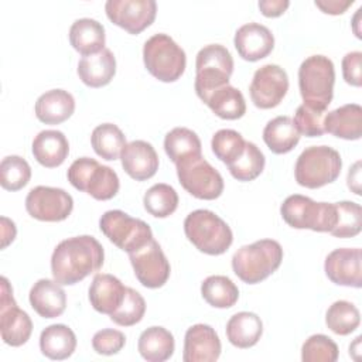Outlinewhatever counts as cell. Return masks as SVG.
<instances>
[{
    "label": "cell",
    "instance_id": "6da1fadb",
    "mask_svg": "<svg viewBox=\"0 0 362 362\" xmlns=\"http://www.w3.org/2000/svg\"><path fill=\"white\" fill-rule=\"evenodd\" d=\"M103 260V247L93 236L68 238L59 242L52 252V277L62 286H72L98 272Z\"/></svg>",
    "mask_w": 362,
    "mask_h": 362
},
{
    "label": "cell",
    "instance_id": "7a4b0ae2",
    "mask_svg": "<svg viewBox=\"0 0 362 362\" xmlns=\"http://www.w3.org/2000/svg\"><path fill=\"white\" fill-rule=\"evenodd\" d=\"M283 260L277 240L262 239L238 249L232 257L233 273L247 284H256L273 274Z\"/></svg>",
    "mask_w": 362,
    "mask_h": 362
},
{
    "label": "cell",
    "instance_id": "3957f363",
    "mask_svg": "<svg viewBox=\"0 0 362 362\" xmlns=\"http://www.w3.org/2000/svg\"><path fill=\"white\" fill-rule=\"evenodd\" d=\"M335 69L325 55H311L298 68V88L304 105L327 112L334 96Z\"/></svg>",
    "mask_w": 362,
    "mask_h": 362
},
{
    "label": "cell",
    "instance_id": "277c9868",
    "mask_svg": "<svg viewBox=\"0 0 362 362\" xmlns=\"http://www.w3.org/2000/svg\"><path fill=\"white\" fill-rule=\"evenodd\" d=\"M184 232L199 252L211 256L225 253L233 242L228 223L208 209H197L188 214L184 221Z\"/></svg>",
    "mask_w": 362,
    "mask_h": 362
},
{
    "label": "cell",
    "instance_id": "5b68a950",
    "mask_svg": "<svg viewBox=\"0 0 362 362\" xmlns=\"http://www.w3.org/2000/svg\"><path fill=\"white\" fill-rule=\"evenodd\" d=\"M342 160L337 150L328 146L307 147L297 158L294 175L298 185L321 188L334 182L341 174Z\"/></svg>",
    "mask_w": 362,
    "mask_h": 362
},
{
    "label": "cell",
    "instance_id": "8992f818",
    "mask_svg": "<svg viewBox=\"0 0 362 362\" xmlns=\"http://www.w3.org/2000/svg\"><path fill=\"white\" fill-rule=\"evenodd\" d=\"M143 61L147 71L161 82H175L185 71L184 49L167 34H154L143 45Z\"/></svg>",
    "mask_w": 362,
    "mask_h": 362
},
{
    "label": "cell",
    "instance_id": "52a82bcc",
    "mask_svg": "<svg viewBox=\"0 0 362 362\" xmlns=\"http://www.w3.org/2000/svg\"><path fill=\"white\" fill-rule=\"evenodd\" d=\"M195 92L204 102L215 89L229 85L233 72V58L221 44H209L201 48L195 59Z\"/></svg>",
    "mask_w": 362,
    "mask_h": 362
},
{
    "label": "cell",
    "instance_id": "ba28073f",
    "mask_svg": "<svg viewBox=\"0 0 362 362\" xmlns=\"http://www.w3.org/2000/svg\"><path fill=\"white\" fill-rule=\"evenodd\" d=\"M66 175L74 188L89 194L98 201L113 198L120 188L117 174L90 157L76 158L68 168Z\"/></svg>",
    "mask_w": 362,
    "mask_h": 362
},
{
    "label": "cell",
    "instance_id": "9c48e42d",
    "mask_svg": "<svg viewBox=\"0 0 362 362\" xmlns=\"http://www.w3.org/2000/svg\"><path fill=\"white\" fill-rule=\"evenodd\" d=\"M280 214L287 225L296 229H311L314 232H328L335 225V205L329 202H315L308 197L294 194L284 199Z\"/></svg>",
    "mask_w": 362,
    "mask_h": 362
},
{
    "label": "cell",
    "instance_id": "30bf717a",
    "mask_svg": "<svg viewBox=\"0 0 362 362\" xmlns=\"http://www.w3.org/2000/svg\"><path fill=\"white\" fill-rule=\"evenodd\" d=\"M102 233L119 249L132 253L153 239L148 223L120 209L106 211L99 219Z\"/></svg>",
    "mask_w": 362,
    "mask_h": 362
},
{
    "label": "cell",
    "instance_id": "8fae6325",
    "mask_svg": "<svg viewBox=\"0 0 362 362\" xmlns=\"http://www.w3.org/2000/svg\"><path fill=\"white\" fill-rule=\"evenodd\" d=\"M182 188L198 199H216L223 191V178L205 158L197 157L175 164Z\"/></svg>",
    "mask_w": 362,
    "mask_h": 362
},
{
    "label": "cell",
    "instance_id": "7c38bea8",
    "mask_svg": "<svg viewBox=\"0 0 362 362\" xmlns=\"http://www.w3.org/2000/svg\"><path fill=\"white\" fill-rule=\"evenodd\" d=\"M25 209L34 219L59 222L71 215L74 209V199L62 188L38 185L27 194Z\"/></svg>",
    "mask_w": 362,
    "mask_h": 362
},
{
    "label": "cell",
    "instance_id": "4fadbf2b",
    "mask_svg": "<svg viewBox=\"0 0 362 362\" xmlns=\"http://www.w3.org/2000/svg\"><path fill=\"white\" fill-rule=\"evenodd\" d=\"M0 332L4 344L10 346L24 345L33 332L31 318L25 311L18 308L13 297V288L6 277H1Z\"/></svg>",
    "mask_w": 362,
    "mask_h": 362
},
{
    "label": "cell",
    "instance_id": "5bb4252c",
    "mask_svg": "<svg viewBox=\"0 0 362 362\" xmlns=\"http://www.w3.org/2000/svg\"><path fill=\"white\" fill-rule=\"evenodd\" d=\"M137 280L147 288L164 286L170 277V263L158 242L153 238L140 249L129 253Z\"/></svg>",
    "mask_w": 362,
    "mask_h": 362
},
{
    "label": "cell",
    "instance_id": "9a60e30c",
    "mask_svg": "<svg viewBox=\"0 0 362 362\" xmlns=\"http://www.w3.org/2000/svg\"><path fill=\"white\" fill-rule=\"evenodd\" d=\"M288 90L287 72L274 64L260 66L250 82L249 92L253 105L259 109H272L280 105Z\"/></svg>",
    "mask_w": 362,
    "mask_h": 362
},
{
    "label": "cell",
    "instance_id": "2e32d148",
    "mask_svg": "<svg viewBox=\"0 0 362 362\" xmlns=\"http://www.w3.org/2000/svg\"><path fill=\"white\" fill-rule=\"evenodd\" d=\"M107 18L129 34H140L156 18L154 0H107L105 4Z\"/></svg>",
    "mask_w": 362,
    "mask_h": 362
},
{
    "label": "cell",
    "instance_id": "e0dca14e",
    "mask_svg": "<svg viewBox=\"0 0 362 362\" xmlns=\"http://www.w3.org/2000/svg\"><path fill=\"white\" fill-rule=\"evenodd\" d=\"M362 252L359 247L332 250L324 263L327 277L338 284L359 288L362 286Z\"/></svg>",
    "mask_w": 362,
    "mask_h": 362
},
{
    "label": "cell",
    "instance_id": "ac0fdd59",
    "mask_svg": "<svg viewBox=\"0 0 362 362\" xmlns=\"http://www.w3.org/2000/svg\"><path fill=\"white\" fill-rule=\"evenodd\" d=\"M221 339L215 329L206 324L189 327L184 338V362H214L221 355Z\"/></svg>",
    "mask_w": 362,
    "mask_h": 362
},
{
    "label": "cell",
    "instance_id": "d6986e66",
    "mask_svg": "<svg viewBox=\"0 0 362 362\" xmlns=\"http://www.w3.org/2000/svg\"><path fill=\"white\" fill-rule=\"evenodd\" d=\"M238 54L250 62L266 58L274 48L272 31L259 23H247L239 27L233 38Z\"/></svg>",
    "mask_w": 362,
    "mask_h": 362
},
{
    "label": "cell",
    "instance_id": "ffe728a7",
    "mask_svg": "<svg viewBox=\"0 0 362 362\" xmlns=\"http://www.w3.org/2000/svg\"><path fill=\"white\" fill-rule=\"evenodd\" d=\"M122 167L136 181L151 178L158 170V156L154 147L144 140L127 143L120 154Z\"/></svg>",
    "mask_w": 362,
    "mask_h": 362
},
{
    "label": "cell",
    "instance_id": "44dd1931",
    "mask_svg": "<svg viewBox=\"0 0 362 362\" xmlns=\"http://www.w3.org/2000/svg\"><path fill=\"white\" fill-rule=\"evenodd\" d=\"M28 300L34 311L42 318L59 317L66 307V294L55 280L40 279L30 290Z\"/></svg>",
    "mask_w": 362,
    "mask_h": 362
},
{
    "label": "cell",
    "instance_id": "7402d4cb",
    "mask_svg": "<svg viewBox=\"0 0 362 362\" xmlns=\"http://www.w3.org/2000/svg\"><path fill=\"white\" fill-rule=\"evenodd\" d=\"M126 287L122 281L107 273H98L89 287L90 305L102 314L110 315L123 303Z\"/></svg>",
    "mask_w": 362,
    "mask_h": 362
},
{
    "label": "cell",
    "instance_id": "603a6c76",
    "mask_svg": "<svg viewBox=\"0 0 362 362\" xmlns=\"http://www.w3.org/2000/svg\"><path fill=\"white\" fill-rule=\"evenodd\" d=\"M324 130L344 140H358L362 136V107L348 103L328 112L324 117Z\"/></svg>",
    "mask_w": 362,
    "mask_h": 362
},
{
    "label": "cell",
    "instance_id": "cb8c5ba5",
    "mask_svg": "<svg viewBox=\"0 0 362 362\" xmlns=\"http://www.w3.org/2000/svg\"><path fill=\"white\" fill-rule=\"evenodd\" d=\"M75 110L74 96L64 89H51L35 102V116L45 124H59L68 120Z\"/></svg>",
    "mask_w": 362,
    "mask_h": 362
},
{
    "label": "cell",
    "instance_id": "d4e9b609",
    "mask_svg": "<svg viewBox=\"0 0 362 362\" xmlns=\"http://www.w3.org/2000/svg\"><path fill=\"white\" fill-rule=\"evenodd\" d=\"M116 74V59L109 48L100 52L82 57L78 62L79 79L90 88H102L107 85Z\"/></svg>",
    "mask_w": 362,
    "mask_h": 362
},
{
    "label": "cell",
    "instance_id": "484cf974",
    "mask_svg": "<svg viewBox=\"0 0 362 362\" xmlns=\"http://www.w3.org/2000/svg\"><path fill=\"white\" fill-rule=\"evenodd\" d=\"M34 158L47 168L61 165L69 153V143L59 130H42L33 140Z\"/></svg>",
    "mask_w": 362,
    "mask_h": 362
},
{
    "label": "cell",
    "instance_id": "4316f807",
    "mask_svg": "<svg viewBox=\"0 0 362 362\" xmlns=\"http://www.w3.org/2000/svg\"><path fill=\"white\" fill-rule=\"evenodd\" d=\"M105 27L93 18L75 20L69 28V42L82 57L93 55L105 48Z\"/></svg>",
    "mask_w": 362,
    "mask_h": 362
},
{
    "label": "cell",
    "instance_id": "83f0119b",
    "mask_svg": "<svg viewBox=\"0 0 362 362\" xmlns=\"http://www.w3.org/2000/svg\"><path fill=\"white\" fill-rule=\"evenodd\" d=\"M263 334V322L255 313L240 311L232 315L226 324V337L229 342L240 349L257 344Z\"/></svg>",
    "mask_w": 362,
    "mask_h": 362
},
{
    "label": "cell",
    "instance_id": "f1b7e54d",
    "mask_svg": "<svg viewBox=\"0 0 362 362\" xmlns=\"http://www.w3.org/2000/svg\"><path fill=\"white\" fill-rule=\"evenodd\" d=\"M263 140L272 153L286 154L300 141V132L291 117L277 116L264 126Z\"/></svg>",
    "mask_w": 362,
    "mask_h": 362
},
{
    "label": "cell",
    "instance_id": "f546056e",
    "mask_svg": "<svg viewBox=\"0 0 362 362\" xmlns=\"http://www.w3.org/2000/svg\"><path fill=\"white\" fill-rule=\"evenodd\" d=\"M75 348L76 337L68 325L52 324L42 329L40 335V349L49 359H66L74 354Z\"/></svg>",
    "mask_w": 362,
    "mask_h": 362
},
{
    "label": "cell",
    "instance_id": "4dcf8cb0",
    "mask_svg": "<svg viewBox=\"0 0 362 362\" xmlns=\"http://www.w3.org/2000/svg\"><path fill=\"white\" fill-rule=\"evenodd\" d=\"M137 349L148 362L167 361L173 356L175 349L174 337L164 327H150L140 334Z\"/></svg>",
    "mask_w": 362,
    "mask_h": 362
},
{
    "label": "cell",
    "instance_id": "1f68e13d",
    "mask_svg": "<svg viewBox=\"0 0 362 362\" xmlns=\"http://www.w3.org/2000/svg\"><path fill=\"white\" fill-rule=\"evenodd\" d=\"M205 105L221 119L236 120L246 113V102L239 89L230 85L221 86L211 92L204 100Z\"/></svg>",
    "mask_w": 362,
    "mask_h": 362
},
{
    "label": "cell",
    "instance_id": "d6a6232c",
    "mask_svg": "<svg viewBox=\"0 0 362 362\" xmlns=\"http://www.w3.org/2000/svg\"><path fill=\"white\" fill-rule=\"evenodd\" d=\"M164 150L174 164L202 156L199 137L187 127H174L170 130L164 139Z\"/></svg>",
    "mask_w": 362,
    "mask_h": 362
},
{
    "label": "cell",
    "instance_id": "836d02e7",
    "mask_svg": "<svg viewBox=\"0 0 362 362\" xmlns=\"http://www.w3.org/2000/svg\"><path fill=\"white\" fill-rule=\"evenodd\" d=\"M90 143L95 153L107 161L117 160L123 147L127 144L126 136L113 123H102L96 126L92 132Z\"/></svg>",
    "mask_w": 362,
    "mask_h": 362
},
{
    "label": "cell",
    "instance_id": "e575fe53",
    "mask_svg": "<svg viewBox=\"0 0 362 362\" xmlns=\"http://www.w3.org/2000/svg\"><path fill=\"white\" fill-rule=\"evenodd\" d=\"M201 294L204 300L215 308H229L235 305L239 298L236 284L226 276H209L201 284Z\"/></svg>",
    "mask_w": 362,
    "mask_h": 362
},
{
    "label": "cell",
    "instance_id": "d590c367",
    "mask_svg": "<svg viewBox=\"0 0 362 362\" xmlns=\"http://www.w3.org/2000/svg\"><path fill=\"white\" fill-rule=\"evenodd\" d=\"M359 310L345 300L332 303L325 314L327 327L337 335H348L354 332L359 327Z\"/></svg>",
    "mask_w": 362,
    "mask_h": 362
},
{
    "label": "cell",
    "instance_id": "8d00e7d4",
    "mask_svg": "<svg viewBox=\"0 0 362 362\" xmlns=\"http://www.w3.org/2000/svg\"><path fill=\"white\" fill-rule=\"evenodd\" d=\"M264 163L266 160L260 148L255 143L246 141L243 153L228 168L230 175L238 181H252L262 174Z\"/></svg>",
    "mask_w": 362,
    "mask_h": 362
},
{
    "label": "cell",
    "instance_id": "74e56055",
    "mask_svg": "<svg viewBox=\"0 0 362 362\" xmlns=\"http://www.w3.org/2000/svg\"><path fill=\"white\" fill-rule=\"evenodd\" d=\"M144 209L156 218L170 216L178 206L177 191L164 182L154 184L150 187L143 198Z\"/></svg>",
    "mask_w": 362,
    "mask_h": 362
},
{
    "label": "cell",
    "instance_id": "f35d334b",
    "mask_svg": "<svg viewBox=\"0 0 362 362\" xmlns=\"http://www.w3.org/2000/svg\"><path fill=\"white\" fill-rule=\"evenodd\" d=\"M335 205V225L329 230L337 238H354L362 229L361 205L352 201L334 202Z\"/></svg>",
    "mask_w": 362,
    "mask_h": 362
},
{
    "label": "cell",
    "instance_id": "ab89813d",
    "mask_svg": "<svg viewBox=\"0 0 362 362\" xmlns=\"http://www.w3.org/2000/svg\"><path fill=\"white\" fill-rule=\"evenodd\" d=\"M31 178L30 164L20 156H7L0 163V184L7 191L24 188Z\"/></svg>",
    "mask_w": 362,
    "mask_h": 362
},
{
    "label": "cell",
    "instance_id": "60d3db41",
    "mask_svg": "<svg viewBox=\"0 0 362 362\" xmlns=\"http://www.w3.org/2000/svg\"><path fill=\"white\" fill-rule=\"evenodd\" d=\"M245 140L240 133L232 129L218 130L211 141L214 154L226 165L233 163L245 148Z\"/></svg>",
    "mask_w": 362,
    "mask_h": 362
},
{
    "label": "cell",
    "instance_id": "b9f144b4",
    "mask_svg": "<svg viewBox=\"0 0 362 362\" xmlns=\"http://www.w3.org/2000/svg\"><path fill=\"white\" fill-rule=\"evenodd\" d=\"M146 313V301L143 296L132 287H126V294L122 305L112 313L110 320L122 327H132L141 321Z\"/></svg>",
    "mask_w": 362,
    "mask_h": 362
},
{
    "label": "cell",
    "instance_id": "7bdbcfd3",
    "mask_svg": "<svg viewBox=\"0 0 362 362\" xmlns=\"http://www.w3.org/2000/svg\"><path fill=\"white\" fill-rule=\"evenodd\" d=\"M304 362H335L338 359L337 344L324 334L311 335L301 348Z\"/></svg>",
    "mask_w": 362,
    "mask_h": 362
},
{
    "label": "cell",
    "instance_id": "ee69618b",
    "mask_svg": "<svg viewBox=\"0 0 362 362\" xmlns=\"http://www.w3.org/2000/svg\"><path fill=\"white\" fill-rule=\"evenodd\" d=\"M327 112L317 110L307 105H300L294 115V123L300 132L307 137H318L325 133L324 130V117Z\"/></svg>",
    "mask_w": 362,
    "mask_h": 362
},
{
    "label": "cell",
    "instance_id": "f6af8a7d",
    "mask_svg": "<svg viewBox=\"0 0 362 362\" xmlns=\"http://www.w3.org/2000/svg\"><path fill=\"white\" fill-rule=\"evenodd\" d=\"M124 344V334L112 328L100 329L92 338V348L99 355H115L122 351Z\"/></svg>",
    "mask_w": 362,
    "mask_h": 362
},
{
    "label": "cell",
    "instance_id": "bcb514c9",
    "mask_svg": "<svg viewBox=\"0 0 362 362\" xmlns=\"http://www.w3.org/2000/svg\"><path fill=\"white\" fill-rule=\"evenodd\" d=\"M342 75L346 83L359 88L362 85V52L352 51L342 58Z\"/></svg>",
    "mask_w": 362,
    "mask_h": 362
},
{
    "label": "cell",
    "instance_id": "7dc6e473",
    "mask_svg": "<svg viewBox=\"0 0 362 362\" xmlns=\"http://www.w3.org/2000/svg\"><path fill=\"white\" fill-rule=\"evenodd\" d=\"M290 6L288 0H260L259 8L266 17H279L281 16Z\"/></svg>",
    "mask_w": 362,
    "mask_h": 362
},
{
    "label": "cell",
    "instance_id": "c3c4849f",
    "mask_svg": "<svg viewBox=\"0 0 362 362\" xmlns=\"http://www.w3.org/2000/svg\"><path fill=\"white\" fill-rule=\"evenodd\" d=\"M354 4V0H346V1H341V0H317L315 6L318 8L322 10V13L327 14H332V16H338L346 11V8L349 6Z\"/></svg>",
    "mask_w": 362,
    "mask_h": 362
},
{
    "label": "cell",
    "instance_id": "681fc988",
    "mask_svg": "<svg viewBox=\"0 0 362 362\" xmlns=\"http://www.w3.org/2000/svg\"><path fill=\"white\" fill-rule=\"evenodd\" d=\"M16 225L13 221L7 219L6 216H1V233H3V238H1V247L4 249L10 242L14 240L16 238Z\"/></svg>",
    "mask_w": 362,
    "mask_h": 362
},
{
    "label": "cell",
    "instance_id": "f907efd6",
    "mask_svg": "<svg viewBox=\"0 0 362 362\" xmlns=\"http://www.w3.org/2000/svg\"><path fill=\"white\" fill-rule=\"evenodd\" d=\"M361 161H356L348 173V187L356 194L361 195Z\"/></svg>",
    "mask_w": 362,
    "mask_h": 362
}]
</instances>
